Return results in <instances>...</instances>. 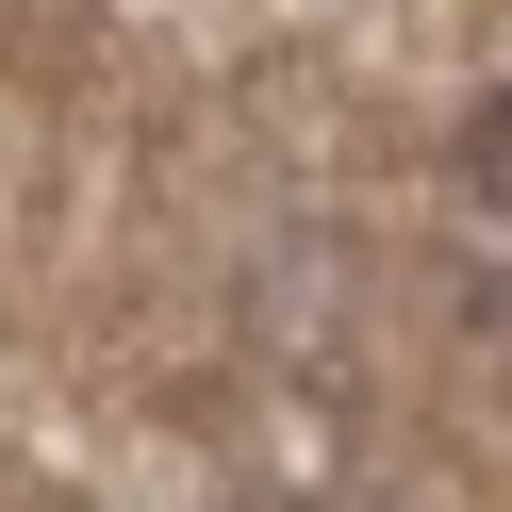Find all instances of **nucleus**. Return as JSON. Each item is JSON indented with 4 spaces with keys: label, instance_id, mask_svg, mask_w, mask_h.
Here are the masks:
<instances>
[{
    "label": "nucleus",
    "instance_id": "nucleus-1",
    "mask_svg": "<svg viewBox=\"0 0 512 512\" xmlns=\"http://www.w3.org/2000/svg\"><path fill=\"white\" fill-rule=\"evenodd\" d=\"M463 281L496 314V347H512V100L463 133Z\"/></svg>",
    "mask_w": 512,
    "mask_h": 512
}]
</instances>
